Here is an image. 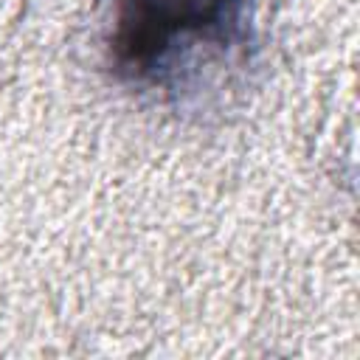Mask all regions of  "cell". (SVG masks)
<instances>
[{"label": "cell", "instance_id": "cell-1", "mask_svg": "<svg viewBox=\"0 0 360 360\" xmlns=\"http://www.w3.org/2000/svg\"><path fill=\"white\" fill-rule=\"evenodd\" d=\"M253 6L256 0H115L107 62L132 90L183 98L202 70L248 56Z\"/></svg>", "mask_w": 360, "mask_h": 360}]
</instances>
